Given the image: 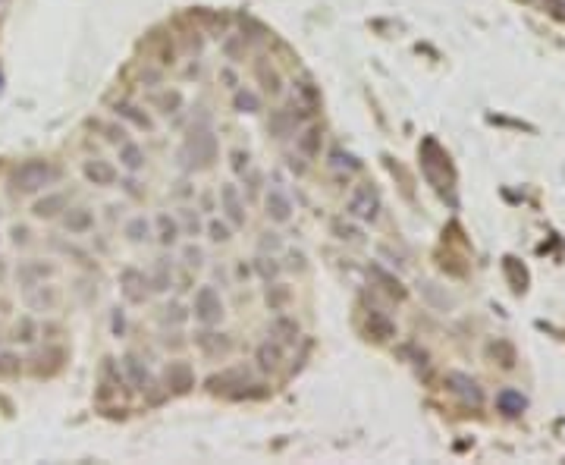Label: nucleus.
Masks as SVG:
<instances>
[{"instance_id":"f257e3e1","label":"nucleus","mask_w":565,"mask_h":465,"mask_svg":"<svg viewBox=\"0 0 565 465\" xmlns=\"http://www.w3.org/2000/svg\"><path fill=\"white\" fill-rule=\"evenodd\" d=\"M217 151H220V141H217V132L211 126V117L201 113L186 132V141L179 148V158L188 170H207V167L217 160Z\"/></svg>"},{"instance_id":"f03ea898","label":"nucleus","mask_w":565,"mask_h":465,"mask_svg":"<svg viewBox=\"0 0 565 465\" xmlns=\"http://www.w3.org/2000/svg\"><path fill=\"white\" fill-rule=\"evenodd\" d=\"M57 177H60V173L53 170L51 160L32 158V160H22V164L13 170L10 183H13V189H16V192L35 195V192H41V189H47L51 183H57Z\"/></svg>"},{"instance_id":"7ed1b4c3","label":"nucleus","mask_w":565,"mask_h":465,"mask_svg":"<svg viewBox=\"0 0 565 465\" xmlns=\"http://www.w3.org/2000/svg\"><path fill=\"white\" fill-rule=\"evenodd\" d=\"M188 314L195 318L198 327H217L220 321L226 318V305H223V295H220L217 286L211 283H201L192 295V305H188Z\"/></svg>"},{"instance_id":"20e7f679","label":"nucleus","mask_w":565,"mask_h":465,"mask_svg":"<svg viewBox=\"0 0 565 465\" xmlns=\"http://www.w3.org/2000/svg\"><path fill=\"white\" fill-rule=\"evenodd\" d=\"M380 208H383L380 192L371 183H358L346 198V217L355 220V224H374L380 217Z\"/></svg>"},{"instance_id":"39448f33","label":"nucleus","mask_w":565,"mask_h":465,"mask_svg":"<svg viewBox=\"0 0 565 465\" xmlns=\"http://www.w3.org/2000/svg\"><path fill=\"white\" fill-rule=\"evenodd\" d=\"M119 368H123L126 383H129V387L136 390V393H141V396H151L154 390L160 387V383H157V377L151 374V368H148V365L138 359L136 352H126L123 359H119Z\"/></svg>"},{"instance_id":"423d86ee","label":"nucleus","mask_w":565,"mask_h":465,"mask_svg":"<svg viewBox=\"0 0 565 465\" xmlns=\"http://www.w3.org/2000/svg\"><path fill=\"white\" fill-rule=\"evenodd\" d=\"M119 295H123L129 305H145L148 295H151V286H148V274L141 267H123L119 271Z\"/></svg>"},{"instance_id":"0eeeda50","label":"nucleus","mask_w":565,"mask_h":465,"mask_svg":"<svg viewBox=\"0 0 565 465\" xmlns=\"http://www.w3.org/2000/svg\"><path fill=\"white\" fill-rule=\"evenodd\" d=\"M217 198H220L223 220L233 227V230H242V227H245V220H248V214H245V198H242L239 186H235V183H223V186H220V192H217Z\"/></svg>"},{"instance_id":"6e6552de","label":"nucleus","mask_w":565,"mask_h":465,"mask_svg":"<svg viewBox=\"0 0 565 465\" xmlns=\"http://www.w3.org/2000/svg\"><path fill=\"white\" fill-rule=\"evenodd\" d=\"M292 211H295V205H292V198H289L286 189H282L280 183L267 186V192H264L267 220H271V224H289V220H292Z\"/></svg>"},{"instance_id":"1a4fd4ad","label":"nucleus","mask_w":565,"mask_h":465,"mask_svg":"<svg viewBox=\"0 0 565 465\" xmlns=\"http://www.w3.org/2000/svg\"><path fill=\"white\" fill-rule=\"evenodd\" d=\"M292 139H295V151L305 160H314L320 154V145H324V126L311 120V123L299 126V129L292 132Z\"/></svg>"},{"instance_id":"9d476101","label":"nucleus","mask_w":565,"mask_h":465,"mask_svg":"<svg viewBox=\"0 0 565 465\" xmlns=\"http://www.w3.org/2000/svg\"><path fill=\"white\" fill-rule=\"evenodd\" d=\"M192 343L201 349L204 355H230L233 352V340H230V333H217L214 327H198L192 333Z\"/></svg>"},{"instance_id":"9b49d317","label":"nucleus","mask_w":565,"mask_h":465,"mask_svg":"<svg viewBox=\"0 0 565 465\" xmlns=\"http://www.w3.org/2000/svg\"><path fill=\"white\" fill-rule=\"evenodd\" d=\"M248 368H223L220 374H214V377H207V390L211 393H223V396H233L235 400V393H239V387H245L248 383Z\"/></svg>"},{"instance_id":"f8f14e48","label":"nucleus","mask_w":565,"mask_h":465,"mask_svg":"<svg viewBox=\"0 0 565 465\" xmlns=\"http://www.w3.org/2000/svg\"><path fill=\"white\" fill-rule=\"evenodd\" d=\"M25 293V308L29 312H57L60 305V289L51 283H35V286L22 289Z\"/></svg>"},{"instance_id":"ddd939ff","label":"nucleus","mask_w":565,"mask_h":465,"mask_svg":"<svg viewBox=\"0 0 565 465\" xmlns=\"http://www.w3.org/2000/svg\"><path fill=\"white\" fill-rule=\"evenodd\" d=\"M53 274H57V265L41 261V258H29V261H22V265L16 267V283L22 289H29V286H35V283L51 280Z\"/></svg>"},{"instance_id":"4468645a","label":"nucleus","mask_w":565,"mask_h":465,"mask_svg":"<svg viewBox=\"0 0 565 465\" xmlns=\"http://www.w3.org/2000/svg\"><path fill=\"white\" fill-rule=\"evenodd\" d=\"M113 117L117 120H126L132 129H141V132H154V117L145 110L136 101H117L113 104Z\"/></svg>"},{"instance_id":"2eb2a0df","label":"nucleus","mask_w":565,"mask_h":465,"mask_svg":"<svg viewBox=\"0 0 565 465\" xmlns=\"http://www.w3.org/2000/svg\"><path fill=\"white\" fill-rule=\"evenodd\" d=\"M267 333H271L273 340H280L282 346H295V343L301 340L299 321H295L292 314H286V312H277L271 321H267Z\"/></svg>"},{"instance_id":"dca6fc26","label":"nucleus","mask_w":565,"mask_h":465,"mask_svg":"<svg viewBox=\"0 0 565 465\" xmlns=\"http://www.w3.org/2000/svg\"><path fill=\"white\" fill-rule=\"evenodd\" d=\"M148 104L157 113H164V117H176V113L186 110V94L179 89H157L148 94Z\"/></svg>"},{"instance_id":"f3484780","label":"nucleus","mask_w":565,"mask_h":465,"mask_svg":"<svg viewBox=\"0 0 565 465\" xmlns=\"http://www.w3.org/2000/svg\"><path fill=\"white\" fill-rule=\"evenodd\" d=\"M164 383L170 393H188V390L195 387V371L188 362H170V365L164 368Z\"/></svg>"},{"instance_id":"a211bd4d","label":"nucleus","mask_w":565,"mask_h":465,"mask_svg":"<svg viewBox=\"0 0 565 465\" xmlns=\"http://www.w3.org/2000/svg\"><path fill=\"white\" fill-rule=\"evenodd\" d=\"M82 173L91 186H113L119 179V170L113 160H104V158H91L82 164Z\"/></svg>"},{"instance_id":"6ab92c4d","label":"nucleus","mask_w":565,"mask_h":465,"mask_svg":"<svg viewBox=\"0 0 565 465\" xmlns=\"http://www.w3.org/2000/svg\"><path fill=\"white\" fill-rule=\"evenodd\" d=\"M60 227H63L70 236H85L94 230V211L85 205L79 208H66L63 211V220H60Z\"/></svg>"},{"instance_id":"aec40b11","label":"nucleus","mask_w":565,"mask_h":465,"mask_svg":"<svg viewBox=\"0 0 565 465\" xmlns=\"http://www.w3.org/2000/svg\"><path fill=\"white\" fill-rule=\"evenodd\" d=\"M282 355H286V346L280 340H273V336H267L254 349V365H258V371H273L282 362Z\"/></svg>"},{"instance_id":"412c9836","label":"nucleus","mask_w":565,"mask_h":465,"mask_svg":"<svg viewBox=\"0 0 565 465\" xmlns=\"http://www.w3.org/2000/svg\"><path fill=\"white\" fill-rule=\"evenodd\" d=\"M154 224V239L160 242L164 248H173L179 242V236H183V227H179V220L173 217V214H167V211H160L157 217L151 220Z\"/></svg>"},{"instance_id":"4be33fe9","label":"nucleus","mask_w":565,"mask_h":465,"mask_svg":"<svg viewBox=\"0 0 565 465\" xmlns=\"http://www.w3.org/2000/svg\"><path fill=\"white\" fill-rule=\"evenodd\" d=\"M117 158H119V167L123 170H129V173H141L148 167V154H145V148L138 145V141H132V139H126V141H119L117 145Z\"/></svg>"},{"instance_id":"5701e85b","label":"nucleus","mask_w":565,"mask_h":465,"mask_svg":"<svg viewBox=\"0 0 565 465\" xmlns=\"http://www.w3.org/2000/svg\"><path fill=\"white\" fill-rule=\"evenodd\" d=\"M66 208H70V195L66 192H47L44 198H38L35 205H32V214H35L38 220H51V217H60Z\"/></svg>"},{"instance_id":"b1692460","label":"nucleus","mask_w":565,"mask_h":465,"mask_svg":"<svg viewBox=\"0 0 565 465\" xmlns=\"http://www.w3.org/2000/svg\"><path fill=\"white\" fill-rule=\"evenodd\" d=\"M148 286L151 293H170L173 286V261L170 258H157L148 271Z\"/></svg>"},{"instance_id":"393cba45","label":"nucleus","mask_w":565,"mask_h":465,"mask_svg":"<svg viewBox=\"0 0 565 465\" xmlns=\"http://www.w3.org/2000/svg\"><path fill=\"white\" fill-rule=\"evenodd\" d=\"M233 110L235 113H261L264 110V98L248 85H235L233 89Z\"/></svg>"},{"instance_id":"a878e982","label":"nucleus","mask_w":565,"mask_h":465,"mask_svg":"<svg viewBox=\"0 0 565 465\" xmlns=\"http://www.w3.org/2000/svg\"><path fill=\"white\" fill-rule=\"evenodd\" d=\"M123 236L132 242V246H145V242L154 239V224L145 217V214H136L123 224Z\"/></svg>"},{"instance_id":"bb28decb","label":"nucleus","mask_w":565,"mask_h":465,"mask_svg":"<svg viewBox=\"0 0 565 465\" xmlns=\"http://www.w3.org/2000/svg\"><path fill=\"white\" fill-rule=\"evenodd\" d=\"M295 129H299V126H295V120L289 117L286 107L273 110V113H271V120H267V132H271L273 139H286V136H292Z\"/></svg>"},{"instance_id":"cd10ccee","label":"nucleus","mask_w":565,"mask_h":465,"mask_svg":"<svg viewBox=\"0 0 565 465\" xmlns=\"http://www.w3.org/2000/svg\"><path fill=\"white\" fill-rule=\"evenodd\" d=\"M289 299H292V289H289L286 283H277V280L267 283L264 302H267V308H271V312H282V308L289 305Z\"/></svg>"},{"instance_id":"c85d7f7f","label":"nucleus","mask_w":565,"mask_h":465,"mask_svg":"<svg viewBox=\"0 0 565 465\" xmlns=\"http://www.w3.org/2000/svg\"><path fill=\"white\" fill-rule=\"evenodd\" d=\"M368 333H371L374 340H389V336L396 333V324L387 318V312L371 308V312H368Z\"/></svg>"},{"instance_id":"c756f323","label":"nucleus","mask_w":565,"mask_h":465,"mask_svg":"<svg viewBox=\"0 0 565 465\" xmlns=\"http://www.w3.org/2000/svg\"><path fill=\"white\" fill-rule=\"evenodd\" d=\"M254 76H258V82L264 85L267 94H280V91H282V76H280L277 70H273V66H267L264 57H261L258 66H254Z\"/></svg>"},{"instance_id":"7c9ffc66","label":"nucleus","mask_w":565,"mask_h":465,"mask_svg":"<svg viewBox=\"0 0 565 465\" xmlns=\"http://www.w3.org/2000/svg\"><path fill=\"white\" fill-rule=\"evenodd\" d=\"M252 271H254V274H258V277H261V280H264V283H271V280H277V277H280V274H282V265H280V261H277V258H273V255L261 252V255H258V258H254V261H252Z\"/></svg>"},{"instance_id":"2f4dec72","label":"nucleus","mask_w":565,"mask_h":465,"mask_svg":"<svg viewBox=\"0 0 565 465\" xmlns=\"http://www.w3.org/2000/svg\"><path fill=\"white\" fill-rule=\"evenodd\" d=\"M330 167H333V170H339V173H358L361 170V160L355 158L352 151H346V148L336 145L333 151H330Z\"/></svg>"},{"instance_id":"473e14b6","label":"nucleus","mask_w":565,"mask_h":465,"mask_svg":"<svg viewBox=\"0 0 565 465\" xmlns=\"http://www.w3.org/2000/svg\"><path fill=\"white\" fill-rule=\"evenodd\" d=\"M446 383H449V390H455V393H462L465 400H471L477 406L481 402V390H477V383L471 381V377H465V374H449L446 377Z\"/></svg>"},{"instance_id":"72a5a7b5","label":"nucleus","mask_w":565,"mask_h":465,"mask_svg":"<svg viewBox=\"0 0 565 465\" xmlns=\"http://www.w3.org/2000/svg\"><path fill=\"white\" fill-rule=\"evenodd\" d=\"M496 406H500V412H506V415H518V412H524L528 400H524L518 390H502V393L496 396Z\"/></svg>"},{"instance_id":"f704fd0d","label":"nucleus","mask_w":565,"mask_h":465,"mask_svg":"<svg viewBox=\"0 0 565 465\" xmlns=\"http://www.w3.org/2000/svg\"><path fill=\"white\" fill-rule=\"evenodd\" d=\"M368 274H371V277H374L377 283H380V286L387 289L389 295H396V299H405V289H402V283L396 280V277H389V274L383 271L380 265H371V267H368Z\"/></svg>"},{"instance_id":"c9c22d12","label":"nucleus","mask_w":565,"mask_h":465,"mask_svg":"<svg viewBox=\"0 0 565 465\" xmlns=\"http://www.w3.org/2000/svg\"><path fill=\"white\" fill-rule=\"evenodd\" d=\"M179 227H183V236H201V230H204V224H201L198 217V208H179Z\"/></svg>"},{"instance_id":"e433bc0d","label":"nucleus","mask_w":565,"mask_h":465,"mask_svg":"<svg viewBox=\"0 0 565 465\" xmlns=\"http://www.w3.org/2000/svg\"><path fill=\"white\" fill-rule=\"evenodd\" d=\"M204 230H207V239L217 242V246H226V242L233 239V227L226 224V220H220V217H211V220H207Z\"/></svg>"},{"instance_id":"4c0bfd02","label":"nucleus","mask_w":565,"mask_h":465,"mask_svg":"<svg viewBox=\"0 0 565 465\" xmlns=\"http://www.w3.org/2000/svg\"><path fill=\"white\" fill-rule=\"evenodd\" d=\"M22 374V355L13 349H0V377H19Z\"/></svg>"},{"instance_id":"58836bf2","label":"nucleus","mask_w":565,"mask_h":465,"mask_svg":"<svg viewBox=\"0 0 565 465\" xmlns=\"http://www.w3.org/2000/svg\"><path fill=\"white\" fill-rule=\"evenodd\" d=\"M220 51L226 53V60H230V63H235V60L245 53V35H226L223 44H220Z\"/></svg>"},{"instance_id":"ea45409f","label":"nucleus","mask_w":565,"mask_h":465,"mask_svg":"<svg viewBox=\"0 0 565 465\" xmlns=\"http://www.w3.org/2000/svg\"><path fill=\"white\" fill-rule=\"evenodd\" d=\"M188 318H192V314H188V308L183 305V302H170V305L164 308V314H160L164 324H186Z\"/></svg>"},{"instance_id":"a19ab883","label":"nucleus","mask_w":565,"mask_h":465,"mask_svg":"<svg viewBox=\"0 0 565 465\" xmlns=\"http://www.w3.org/2000/svg\"><path fill=\"white\" fill-rule=\"evenodd\" d=\"M183 265L186 267H204V261H207V255H204V248L198 246V242H188V246H183Z\"/></svg>"},{"instance_id":"79ce46f5","label":"nucleus","mask_w":565,"mask_h":465,"mask_svg":"<svg viewBox=\"0 0 565 465\" xmlns=\"http://www.w3.org/2000/svg\"><path fill=\"white\" fill-rule=\"evenodd\" d=\"M138 82L145 85V89H157V85H164V66H145V70L138 72Z\"/></svg>"},{"instance_id":"37998d69","label":"nucleus","mask_w":565,"mask_h":465,"mask_svg":"<svg viewBox=\"0 0 565 465\" xmlns=\"http://www.w3.org/2000/svg\"><path fill=\"white\" fill-rule=\"evenodd\" d=\"M230 167H233L235 177H242V173L252 167V154H248L245 148H233V151H230Z\"/></svg>"},{"instance_id":"c03bdc74","label":"nucleus","mask_w":565,"mask_h":465,"mask_svg":"<svg viewBox=\"0 0 565 465\" xmlns=\"http://www.w3.org/2000/svg\"><path fill=\"white\" fill-rule=\"evenodd\" d=\"M98 129L104 132V139L110 141V145H119V141L129 139V132H126V126H117V123H98Z\"/></svg>"},{"instance_id":"a18cd8bd","label":"nucleus","mask_w":565,"mask_h":465,"mask_svg":"<svg viewBox=\"0 0 565 465\" xmlns=\"http://www.w3.org/2000/svg\"><path fill=\"white\" fill-rule=\"evenodd\" d=\"M333 233L339 236L342 242H361V230L355 224H346V220H336L333 224Z\"/></svg>"},{"instance_id":"49530a36","label":"nucleus","mask_w":565,"mask_h":465,"mask_svg":"<svg viewBox=\"0 0 565 465\" xmlns=\"http://www.w3.org/2000/svg\"><path fill=\"white\" fill-rule=\"evenodd\" d=\"M217 79H220V85H223V89H230V91L235 89V85H242V82H239V72H235V66H233V63L220 66Z\"/></svg>"},{"instance_id":"de8ad7c7","label":"nucleus","mask_w":565,"mask_h":465,"mask_svg":"<svg viewBox=\"0 0 565 465\" xmlns=\"http://www.w3.org/2000/svg\"><path fill=\"white\" fill-rule=\"evenodd\" d=\"M13 340H19V343H32V340H35V321H32V318L19 321V324H16V336H13Z\"/></svg>"},{"instance_id":"09e8293b","label":"nucleus","mask_w":565,"mask_h":465,"mask_svg":"<svg viewBox=\"0 0 565 465\" xmlns=\"http://www.w3.org/2000/svg\"><path fill=\"white\" fill-rule=\"evenodd\" d=\"M282 267H289V271H305V267H308L305 252H301V248H289V252H286V265H282Z\"/></svg>"},{"instance_id":"8fccbe9b","label":"nucleus","mask_w":565,"mask_h":465,"mask_svg":"<svg viewBox=\"0 0 565 465\" xmlns=\"http://www.w3.org/2000/svg\"><path fill=\"white\" fill-rule=\"evenodd\" d=\"M110 330H113V336H117V340H119V336H126V312H123V308H113V314H110Z\"/></svg>"},{"instance_id":"3c124183","label":"nucleus","mask_w":565,"mask_h":465,"mask_svg":"<svg viewBox=\"0 0 565 465\" xmlns=\"http://www.w3.org/2000/svg\"><path fill=\"white\" fill-rule=\"evenodd\" d=\"M10 239H13V246H29V242H32V230L25 224H16L10 230Z\"/></svg>"},{"instance_id":"603ef678","label":"nucleus","mask_w":565,"mask_h":465,"mask_svg":"<svg viewBox=\"0 0 565 465\" xmlns=\"http://www.w3.org/2000/svg\"><path fill=\"white\" fill-rule=\"evenodd\" d=\"M286 167H289V170H292V173H295V177H301V173H305V170H308L305 158H301V154H299V151H295V154H286Z\"/></svg>"},{"instance_id":"864d4df0","label":"nucleus","mask_w":565,"mask_h":465,"mask_svg":"<svg viewBox=\"0 0 565 465\" xmlns=\"http://www.w3.org/2000/svg\"><path fill=\"white\" fill-rule=\"evenodd\" d=\"M273 248H280V236L277 233H264V239H261V252H273Z\"/></svg>"},{"instance_id":"5fc2aeb1","label":"nucleus","mask_w":565,"mask_h":465,"mask_svg":"<svg viewBox=\"0 0 565 465\" xmlns=\"http://www.w3.org/2000/svg\"><path fill=\"white\" fill-rule=\"evenodd\" d=\"M252 277H254L252 265H245V261H239V265H235V280H239V283H245V280H252Z\"/></svg>"},{"instance_id":"6e6d98bb","label":"nucleus","mask_w":565,"mask_h":465,"mask_svg":"<svg viewBox=\"0 0 565 465\" xmlns=\"http://www.w3.org/2000/svg\"><path fill=\"white\" fill-rule=\"evenodd\" d=\"M119 186H123V189H126V192H129V195H136V198H138V195H141V189H138V183H136V179H132V177L119 179Z\"/></svg>"},{"instance_id":"4d7b16f0","label":"nucleus","mask_w":565,"mask_h":465,"mask_svg":"<svg viewBox=\"0 0 565 465\" xmlns=\"http://www.w3.org/2000/svg\"><path fill=\"white\" fill-rule=\"evenodd\" d=\"M201 76V63H198V60H192V63H188V70H186V79H198Z\"/></svg>"},{"instance_id":"13d9d810","label":"nucleus","mask_w":565,"mask_h":465,"mask_svg":"<svg viewBox=\"0 0 565 465\" xmlns=\"http://www.w3.org/2000/svg\"><path fill=\"white\" fill-rule=\"evenodd\" d=\"M6 277V265H4V258H0V280Z\"/></svg>"},{"instance_id":"bf43d9fd","label":"nucleus","mask_w":565,"mask_h":465,"mask_svg":"<svg viewBox=\"0 0 565 465\" xmlns=\"http://www.w3.org/2000/svg\"><path fill=\"white\" fill-rule=\"evenodd\" d=\"M0 85H4V72H0Z\"/></svg>"},{"instance_id":"052dcab7","label":"nucleus","mask_w":565,"mask_h":465,"mask_svg":"<svg viewBox=\"0 0 565 465\" xmlns=\"http://www.w3.org/2000/svg\"><path fill=\"white\" fill-rule=\"evenodd\" d=\"M0 4H6V0H0Z\"/></svg>"}]
</instances>
